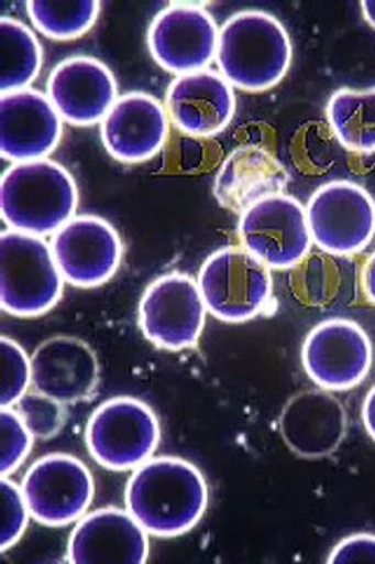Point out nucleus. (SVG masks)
<instances>
[{
    "instance_id": "f257e3e1",
    "label": "nucleus",
    "mask_w": 375,
    "mask_h": 564,
    "mask_svg": "<svg viewBox=\"0 0 375 564\" xmlns=\"http://www.w3.org/2000/svg\"><path fill=\"white\" fill-rule=\"evenodd\" d=\"M124 500L129 513L151 536H181L206 514L208 486L195 464L178 456H158L136 467Z\"/></svg>"
},
{
    "instance_id": "f03ea898",
    "label": "nucleus",
    "mask_w": 375,
    "mask_h": 564,
    "mask_svg": "<svg viewBox=\"0 0 375 564\" xmlns=\"http://www.w3.org/2000/svg\"><path fill=\"white\" fill-rule=\"evenodd\" d=\"M291 57L287 29L265 11H240L219 31L217 62L221 76L240 90H269L284 79Z\"/></svg>"
},
{
    "instance_id": "7ed1b4c3",
    "label": "nucleus",
    "mask_w": 375,
    "mask_h": 564,
    "mask_svg": "<svg viewBox=\"0 0 375 564\" xmlns=\"http://www.w3.org/2000/svg\"><path fill=\"white\" fill-rule=\"evenodd\" d=\"M0 206L10 229L54 236L76 217L79 188L73 174L49 159L14 163L3 173Z\"/></svg>"
},
{
    "instance_id": "20e7f679",
    "label": "nucleus",
    "mask_w": 375,
    "mask_h": 564,
    "mask_svg": "<svg viewBox=\"0 0 375 564\" xmlns=\"http://www.w3.org/2000/svg\"><path fill=\"white\" fill-rule=\"evenodd\" d=\"M65 291L54 251L33 234H0V303L14 317L32 318L49 313Z\"/></svg>"
},
{
    "instance_id": "39448f33",
    "label": "nucleus",
    "mask_w": 375,
    "mask_h": 564,
    "mask_svg": "<svg viewBox=\"0 0 375 564\" xmlns=\"http://www.w3.org/2000/svg\"><path fill=\"white\" fill-rule=\"evenodd\" d=\"M162 440L157 414L135 397H114L96 408L85 441L91 458L113 473L148 462Z\"/></svg>"
},
{
    "instance_id": "423d86ee",
    "label": "nucleus",
    "mask_w": 375,
    "mask_h": 564,
    "mask_svg": "<svg viewBox=\"0 0 375 564\" xmlns=\"http://www.w3.org/2000/svg\"><path fill=\"white\" fill-rule=\"evenodd\" d=\"M198 284L208 313L221 322L252 321L273 299L269 267L244 248H224L208 256Z\"/></svg>"
},
{
    "instance_id": "0eeeda50",
    "label": "nucleus",
    "mask_w": 375,
    "mask_h": 564,
    "mask_svg": "<svg viewBox=\"0 0 375 564\" xmlns=\"http://www.w3.org/2000/svg\"><path fill=\"white\" fill-rule=\"evenodd\" d=\"M207 313L198 281L169 273L152 282L141 296L139 323L148 343L180 351L198 345Z\"/></svg>"
},
{
    "instance_id": "6e6552de",
    "label": "nucleus",
    "mask_w": 375,
    "mask_h": 564,
    "mask_svg": "<svg viewBox=\"0 0 375 564\" xmlns=\"http://www.w3.org/2000/svg\"><path fill=\"white\" fill-rule=\"evenodd\" d=\"M241 245L271 270L299 265L311 250L307 210L293 196H269L241 214Z\"/></svg>"
},
{
    "instance_id": "1a4fd4ad",
    "label": "nucleus",
    "mask_w": 375,
    "mask_h": 564,
    "mask_svg": "<svg viewBox=\"0 0 375 564\" xmlns=\"http://www.w3.org/2000/svg\"><path fill=\"white\" fill-rule=\"evenodd\" d=\"M311 239L332 256L365 250L375 234V203L355 182L333 181L311 196L307 207Z\"/></svg>"
},
{
    "instance_id": "9d476101",
    "label": "nucleus",
    "mask_w": 375,
    "mask_h": 564,
    "mask_svg": "<svg viewBox=\"0 0 375 564\" xmlns=\"http://www.w3.org/2000/svg\"><path fill=\"white\" fill-rule=\"evenodd\" d=\"M21 486L30 514L47 527L80 521L88 513L96 491L87 464L68 454H51L33 463Z\"/></svg>"
},
{
    "instance_id": "9b49d317",
    "label": "nucleus",
    "mask_w": 375,
    "mask_h": 564,
    "mask_svg": "<svg viewBox=\"0 0 375 564\" xmlns=\"http://www.w3.org/2000/svg\"><path fill=\"white\" fill-rule=\"evenodd\" d=\"M304 369L326 391H349L362 383L373 366V345L365 329L348 318H330L308 334Z\"/></svg>"
},
{
    "instance_id": "f8f14e48",
    "label": "nucleus",
    "mask_w": 375,
    "mask_h": 564,
    "mask_svg": "<svg viewBox=\"0 0 375 564\" xmlns=\"http://www.w3.org/2000/svg\"><path fill=\"white\" fill-rule=\"evenodd\" d=\"M51 247L65 281L84 289L109 282L124 254L117 229L96 215H76L54 234Z\"/></svg>"
},
{
    "instance_id": "ddd939ff",
    "label": "nucleus",
    "mask_w": 375,
    "mask_h": 564,
    "mask_svg": "<svg viewBox=\"0 0 375 564\" xmlns=\"http://www.w3.org/2000/svg\"><path fill=\"white\" fill-rule=\"evenodd\" d=\"M218 36L217 22L208 11L192 3H170L148 28V51L163 69L185 76L213 62Z\"/></svg>"
},
{
    "instance_id": "4468645a",
    "label": "nucleus",
    "mask_w": 375,
    "mask_h": 564,
    "mask_svg": "<svg viewBox=\"0 0 375 564\" xmlns=\"http://www.w3.org/2000/svg\"><path fill=\"white\" fill-rule=\"evenodd\" d=\"M62 135L63 120L49 96L30 88L0 96V152L7 161L46 159Z\"/></svg>"
},
{
    "instance_id": "2eb2a0df",
    "label": "nucleus",
    "mask_w": 375,
    "mask_h": 564,
    "mask_svg": "<svg viewBox=\"0 0 375 564\" xmlns=\"http://www.w3.org/2000/svg\"><path fill=\"white\" fill-rule=\"evenodd\" d=\"M285 445L302 459H322L335 454L348 433L343 403L326 389L297 392L278 419Z\"/></svg>"
},
{
    "instance_id": "dca6fc26",
    "label": "nucleus",
    "mask_w": 375,
    "mask_h": 564,
    "mask_svg": "<svg viewBox=\"0 0 375 564\" xmlns=\"http://www.w3.org/2000/svg\"><path fill=\"white\" fill-rule=\"evenodd\" d=\"M169 115L154 96L130 91L119 96L100 126L103 147L124 163L146 162L165 147Z\"/></svg>"
},
{
    "instance_id": "f3484780",
    "label": "nucleus",
    "mask_w": 375,
    "mask_h": 564,
    "mask_svg": "<svg viewBox=\"0 0 375 564\" xmlns=\"http://www.w3.org/2000/svg\"><path fill=\"white\" fill-rule=\"evenodd\" d=\"M47 96L62 120L91 126L106 120L118 101V85L109 66L98 58L77 55L52 70Z\"/></svg>"
},
{
    "instance_id": "a211bd4d",
    "label": "nucleus",
    "mask_w": 375,
    "mask_h": 564,
    "mask_svg": "<svg viewBox=\"0 0 375 564\" xmlns=\"http://www.w3.org/2000/svg\"><path fill=\"white\" fill-rule=\"evenodd\" d=\"M148 558V534L129 510L99 508L74 527L68 541L73 564H144Z\"/></svg>"
},
{
    "instance_id": "6ab92c4d",
    "label": "nucleus",
    "mask_w": 375,
    "mask_h": 564,
    "mask_svg": "<svg viewBox=\"0 0 375 564\" xmlns=\"http://www.w3.org/2000/svg\"><path fill=\"white\" fill-rule=\"evenodd\" d=\"M32 388L65 404L91 399L100 381L98 356L85 340L55 336L32 355Z\"/></svg>"
},
{
    "instance_id": "aec40b11",
    "label": "nucleus",
    "mask_w": 375,
    "mask_h": 564,
    "mask_svg": "<svg viewBox=\"0 0 375 564\" xmlns=\"http://www.w3.org/2000/svg\"><path fill=\"white\" fill-rule=\"evenodd\" d=\"M232 85L214 70L178 76L166 93V110L178 131L211 137L224 131L235 115Z\"/></svg>"
},
{
    "instance_id": "412c9836",
    "label": "nucleus",
    "mask_w": 375,
    "mask_h": 564,
    "mask_svg": "<svg viewBox=\"0 0 375 564\" xmlns=\"http://www.w3.org/2000/svg\"><path fill=\"white\" fill-rule=\"evenodd\" d=\"M288 184L285 166L265 148L246 144L225 159L214 180V196L224 209L244 214Z\"/></svg>"
},
{
    "instance_id": "4be33fe9",
    "label": "nucleus",
    "mask_w": 375,
    "mask_h": 564,
    "mask_svg": "<svg viewBox=\"0 0 375 564\" xmlns=\"http://www.w3.org/2000/svg\"><path fill=\"white\" fill-rule=\"evenodd\" d=\"M327 120L338 141L349 151H375V87L338 90L327 104Z\"/></svg>"
},
{
    "instance_id": "5701e85b",
    "label": "nucleus",
    "mask_w": 375,
    "mask_h": 564,
    "mask_svg": "<svg viewBox=\"0 0 375 564\" xmlns=\"http://www.w3.org/2000/svg\"><path fill=\"white\" fill-rule=\"evenodd\" d=\"M43 47L35 33L14 18L0 20V91L25 90L38 77Z\"/></svg>"
},
{
    "instance_id": "b1692460",
    "label": "nucleus",
    "mask_w": 375,
    "mask_h": 564,
    "mask_svg": "<svg viewBox=\"0 0 375 564\" xmlns=\"http://www.w3.org/2000/svg\"><path fill=\"white\" fill-rule=\"evenodd\" d=\"M27 13L33 25L47 39L68 41L85 35L98 21V0H30Z\"/></svg>"
},
{
    "instance_id": "393cba45",
    "label": "nucleus",
    "mask_w": 375,
    "mask_h": 564,
    "mask_svg": "<svg viewBox=\"0 0 375 564\" xmlns=\"http://www.w3.org/2000/svg\"><path fill=\"white\" fill-rule=\"evenodd\" d=\"M13 408L20 413L33 436L41 441L57 436L68 421L65 403L51 399L35 389L22 395Z\"/></svg>"
},
{
    "instance_id": "a878e982",
    "label": "nucleus",
    "mask_w": 375,
    "mask_h": 564,
    "mask_svg": "<svg viewBox=\"0 0 375 564\" xmlns=\"http://www.w3.org/2000/svg\"><path fill=\"white\" fill-rule=\"evenodd\" d=\"M36 437L11 408H0V474L9 477L16 473L32 452Z\"/></svg>"
},
{
    "instance_id": "bb28decb",
    "label": "nucleus",
    "mask_w": 375,
    "mask_h": 564,
    "mask_svg": "<svg viewBox=\"0 0 375 564\" xmlns=\"http://www.w3.org/2000/svg\"><path fill=\"white\" fill-rule=\"evenodd\" d=\"M2 356V392L0 408H11L20 402L21 397L32 386V359L16 340L3 336L0 339Z\"/></svg>"
},
{
    "instance_id": "cd10ccee",
    "label": "nucleus",
    "mask_w": 375,
    "mask_h": 564,
    "mask_svg": "<svg viewBox=\"0 0 375 564\" xmlns=\"http://www.w3.org/2000/svg\"><path fill=\"white\" fill-rule=\"evenodd\" d=\"M2 492V527H0V552H7L20 543L29 527L30 510L22 486L9 477L0 480Z\"/></svg>"
},
{
    "instance_id": "c85d7f7f",
    "label": "nucleus",
    "mask_w": 375,
    "mask_h": 564,
    "mask_svg": "<svg viewBox=\"0 0 375 564\" xmlns=\"http://www.w3.org/2000/svg\"><path fill=\"white\" fill-rule=\"evenodd\" d=\"M327 563H373L375 564V534L355 533L344 538L333 549Z\"/></svg>"
},
{
    "instance_id": "c756f323",
    "label": "nucleus",
    "mask_w": 375,
    "mask_h": 564,
    "mask_svg": "<svg viewBox=\"0 0 375 564\" xmlns=\"http://www.w3.org/2000/svg\"><path fill=\"white\" fill-rule=\"evenodd\" d=\"M362 284L366 299L375 306V251L367 259L365 269H363Z\"/></svg>"
},
{
    "instance_id": "7c9ffc66",
    "label": "nucleus",
    "mask_w": 375,
    "mask_h": 564,
    "mask_svg": "<svg viewBox=\"0 0 375 564\" xmlns=\"http://www.w3.org/2000/svg\"><path fill=\"white\" fill-rule=\"evenodd\" d=\"M362 415L366 432L375 441V386L367 392L365 403H363Z\"/></svg>"
},
{
    "instance_id": "2f4dec72",
    "label": "nucleus",
    "mask_w": 375,
    "mask_h": 564,
    "mask_svg": "<svg viewBox=\"0 0 375 564\" xmlns=\"http://www.w3.org/2000/svg\"><path fill=\"white\" fill-rule=\"evenodd\" d=\"M362 10L366 21L375 29V0H365V2H362Z\"/></svg>"
}]
</instances>
